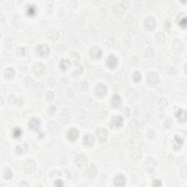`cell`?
I'll return each instance as SVG.
<instances>
[{
  "mask_svg": "<svg viewBox=\"0 0 187 187\" xmlns=\"http://www.w3.org/2000/svg\"><path fill=\"white\" fill-rule=\"evenodd\" d=\"M123 123H124L123 118L121 115H117V116H114L113 118L110 126L113 128H119V127H121L123 125Z\"/></svg>",
  "mask_w": 187,
  "mask_h": 187,
  "instance_id": "1",
  "label": "cell"
},
{
  "mask_svg": "<svg viewBox=\"0 0 187 187\" xmlns=\"http://www.w3.org/2000/svg\"><path fill=\"white\" fill-rule=\"evenodd\" d=\"M97 137H98L99 141L102 143L105 142L107 140V132L106 129H105L104 128H99L97 129Z\"/></svg>",
  "mask_w": 187,
  "mask_h": 187,
  "instance_id": "2",
  "label": "cell"
},
{
  "mask_svg": "<svg viewBox=\"0 0 187 187\" xmlns=\"http://www.w3.org/2000/svg\"><path fill=\"white\" fill-rule=\"evenodd\" d=\"M90 54L92 58H94V59H98L102 56V50L97 46H94L91 50Z\"/></svg>",
  "mask_w": 187,
  "mask_h": 187,
  "instance_id": "3",
  "label": "cell"
},
{
  "mask_svg": "<svg viewBox=\"0 0 187 187\" xmlns=\"http://www.w3.org/2000/svg\"><path fill=\"white\" fill-rule=\"evenodd\" d=\"M37 53L39 56H43L48 54L49 53V48L46 45H39L37 48Z\"/></svg>",
  "mask_w": 187,
  "mask_h": 187,
  "instance_id": "4",
  "label": "cell"
},
{
  "mask_svg": "<svg viewBox=\"0 0 187 187\" xmlns=\"http://www.w3.org/2000/svg\"><path fill=\"white\" fill-rule=\"evenodd\" d=\"M118 64V59L114 55H110L107 59V64L110 68H114Z\"/></svg>",
  "mask_w": 187,
  "mask_h": 187,
  "instance_id": "5",
  "label": "cell"
},
{
  "mask_svg": "<svg viewBox=\"0 0 187 187\" xmlns=\"http://www.w3.org/2000/svg\"><path fill=\"white\" fill-rule=\"evenodd\" d=\"M78 135H79L78 130L75 128H72L68 132L69 140H72V141H75V140L78 137Z\"/></svg>",
  "mask_w": 187,
  "mask_h": 187,
  "instance_id": "6",
  "label": "cell"
},
{
  "mask_svg": "<svg viewBox=\"0 0 187 187\" xmlns=\"http://www.w3.org/2000/svg\"><path fill=\"white\" fill-rule=\"evenodd\" d=\"M115 185L117 186H125L126 183V179L123 175H118L115 178Z\"/></svg>",
  "mask_w": 187,
  "mask_h": 187,
  "instance_id": "7",
  "label": "cell"
},
{
  "mask_svg": "<svg viewBox=\"0 0 187 187\" xmlns=\"http://www.w3.org/2000/svg\"><path fill=\"white\" fill-rule=\"evenodd\" d=\"M84 143L86 145H88V146H91V145H93V143H94V137L93 135H92L91 134H87L84 136Z\"/></svg>",
  "mask_w": 187,
  "mask_h": 187,
  "instance_id": "8",
  "label": "cell"
},
{
  "mask_svg": "<svg viewBox=\"0 0 187 187\" xmlns=\"http://www.w3.org/2000/svg\"><path fill=\"white\" fill-rule=\"evenodd\" d=\"M121 104V99L120 96L118 94H115L111 99L112 106L114 107H118L120 106Z\"/></svg>",
  "mask_w": 187,
  "mask_h": 187,
  "instance_id": "9",
  "label": "cell"
},
{
  "mask_svg": "<svg viewBox=\"0 0 187 187\" xmlns=\"http://www.w3.org/2000/svg\"><path fill=\"white\" fill-rule=\"evenodd\" d=\"M96 92H97V95L103 97L106 94V86H104L103 84H99L97 86V89H96Z\"/></svg>",
  "mask_w": 187,
  "mask_h": 187,
  "instance_id": "10",
  "label": "cell"
},
{
  "mask_svg": "<svg viewBox=\"0 0 187 187\" xmlns=\"http://www.w3.org/2000/svg\"><path fill=\"white\" fill-rule=\"evenodd\" d=\"M40 125V121L37 119H32L29 122V127L33 130H37L38 129Z\"/></svg>",
  "mask_w": 187,
  "mask_h": 187,
  "instance_id": "11",
  "label": "cell"
},
{
  "mask_svg": "<svg viewBox=\"0 0 187 187\" xmlns=\"http://www.w3.org/2000/svg\"><path fill=\"white\" fill-rule=\"evenodd\" d=\"M27 15H29V16H34V15H36L37 13V7H35L34 5H28V7H27Z\"/></svg>",
  "mask_w": 187,
  "mask_h": 187,
  "instance_id": "12",
  "label": "cell"
},
{
  "mask_svg": "<svg viewBox=\"0 0 187 187\" xmlns=\"http://www.w3.org/2000/svg\"><path fill=\"white\" fill-rule=\"evenodd\" d=\"M70 62L67 59H62L60 63V67L62 70H66L70 67Z\"/></svg>",
  "mask_w": 187,
  "mask_h": 187,
  "instance_id": "13",
  "label": "cell"
},
{
  "mask_svg": "<svg viewBox=\"0 0 187 187\" xmlns=\"http://www.w3.org/2000/svg\"><path fill=\"white\" fill-rule=\"evenodd\" d=\"M183 144V139L180 138L178 136L175 137V149H180Z\"/></svg>",
  "mask_w": 187,
  "mask_h": 187,
  "instance_id": "14",
  "label": "cell"
},
{
  "mask_svg": "<svg viewBox=\"0 0 187 187\" xmlns=\"http://www.w3.org/2000/svg\"><path fill=\"white\" fill-rule=\"evenodd\" d=\"M22 134V131L21 129L20 128H15L13 130V136L14 137H15V138H19V137H21V135Z\"/></svg>",
  "mask_w": 187,
  "mask_h": 187,
  "instance_id": "15",
  "label": "cell"
},
{
  "mask_svg": "<svg viewBox=\"0 0 187 187\" xmlns=\"http://www.w3.org/2000/svg\"><path fill=\"white\" fill-rule=\"evenodd\" d=\"M5 73V75H6V77L8 78H12L14 76V75H15V72H14L13 69L12 68L7 69Z\"/></svg>",
  "mask_w": 187,
  "mask_h": 187,
  "instance_id": "16",
  "label": "cell"
},
{
  "mask_svg": "<svg viewBox=\"0 0 187 187\" xmlns=\"http://www.w3.org/2000/svg\"><path fill=\"white\" fill-rule=\"evenodd\" d=\"M177 117L178 119L181 121H185L186 119V113L183 110H179L178 112L177 113Z\"/></svg>",
  "mask_w": 187,
  "mask_h": 187,
  "instance_id": "17",
  "label": "cell"
},
{
  "mask_svg": "<svg viewBox=\"0 0 187 187\" xmlns=\"http://www.w3.org/2000/svg\"><path fill=\"white\" fill-rule=\"evenodd\" d=\"M153 20H154V19H151H151H149L145 21V27H147V28L149 29V30H153V29H154V27H152L151 24V21Z\"/></svg>",
  "mask_w": 187,
  "mask_h": 187,
  "instance_id": "18",
  "label": "cell"
},
{
  "mask_svg": "<svg viewBox=\"0 0 187 187\" xmlns=\"http://www.w3.org/2000/svg\"><path fill=\"white\" fill-rule=\"evenodd\" d=\"M12 175H13V173H12L11 170H10V169H9V168H5V177L6 178H10L12 177Z\"/></svg>",
  "mask_w": 187,
  "mask_h": 187,
  "instance_id": "19",
  "label": "cell"
},
{
  "mask_svg": "<svg viewBox=\"0 0 187 187\" xmlns=\"http://www.w3.org/2000/svg\"><path fill=\"white\" fill-rule=\"evenodd\" d=\"M133 78L134 80H135L136 82H139L141 80V75L139 72H135L133 75Z\"/></svg>",
  "mask_w": 187,
  "mask_h": 187,
  "instance_id": "20",
  "label": "cell"
}]
</instances>
